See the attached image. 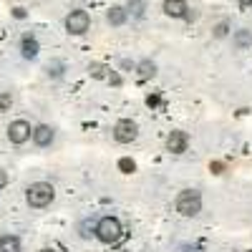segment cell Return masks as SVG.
Returning <instances> with one entry per match:
<instances>
[{
  "mask_svg": "<svg viewBox=\"0 0 252 252\" xmlns=\"http://www.w3.org/2000/svg\"><path fill=\"white\" fill-rule=\"evenodd\" d=\"M53 197H56V189H53L48 182H35V184H31V187H28V194H26L28 204L35 207V209L48 207V204L53 202Z\"/></svg>",
  "mask_w": 252,
  "mask_h": 252,
  "instance_id": "cell-1",
  "label": "cell"
},
{
  "mask_svg": "<svg viewBox=\"0 0 252 252\" xmlns=\"http://www.w3.org/2000/svg\"><path fill=\"white\" fill-rule=\"evenodd\" d=\"M121 222L116 220V217H101L98 220V224H96V237L103 242V245H114V242H119L121 240Z\"/></svg>",
  "mask_w": 252,
  "mask_h": 252,
  "instance_id": "cell-2",
  "label": "cell"
},
{
  "mask_svg": "<svg viewBox=\"0 0 252 252\" xmlns=\"http://www.w3.org/2000/svg\"><path fill=\"white\" fill-rule=\"evenodd\" d=\"M177 212L184 217H194L202 212V194L197 189H184V192L177 197Z\"/></svg>",
  "mask_w": 252,
  "mask_h": 252,
  "instance_id": "cell-3",
  "label": "cell"
},
{
  "mask_svg": "<svg viewBox=\"0 0 252 252\" xmlns=\"http://www.w3.org/2000/svg\"><path fill=\"white\" fill-rule=\"evenodd\" d=\"M139 134V126L131 121V119H121L116 126H114V139L119 144H131Z\"/></svg>",
  "mask_w": 252,
  "mask_h": 252,
  "instance_id": "cell-4",
  "label": "cell"
},
{
  "mask_svg": "<svg viewBox=\"0 0 252 252\" xmlns=\"http://www.w3.org/2000/svg\"><path fill=\"white\" fill-rule=\"evenodd\" d=\"M91 26V18L86 10H73L68 18H66V31L73 33V35H81V33H86Z\"/></svg>",
  "mask_w": 252,
  "mask_h": 252,
  "instance_id": "cell-5",
  "label": "cell"
},
{
  "mask_svg": "<svg viewBox=\"0 0 252 252\" xmlns=\"http://www.w3.org/2000/svg\"><path fill=\"white\" fill-rule=\"evenodd\" d=\"M31 134H33L31 124L23 121V119H18V121H13V124L8 126V139H10L13 144H26V141L31 139Z\"/></svg>",
  "mask_w": 252,
  "mask_h": 252,
  "instance_id": "cell-6",
  "label": "cell"
},
{
  "mask_svg": "<svg viewBox=\"0 0 252 252\" xmlns=\"http://www.w3.org/2000/svg\"><path fill=\"white\" fill-rule=\"evenodd\" d=\"M187 134L184 131H172L169 136H166V149H169L172 154H184L187 152Z\"/></svg>",
  "mask_w": 252,
  "mask_h": 252,
  "instance_id": "cell-7",
  "label": "cell"
},
{
  "mask_svg": "<svg viewBox=\"0 0 252 252\" xmlns=\"http://www.w3.org/2000/svg\"><path fill=\"white\" fill-rule=\"evenodd\" d=\"M164 13L169 18H187L189 5H187V0H164Z\"/></svg>",
  "mask_w": 252,
  "mask_h": 252,
  "instance_id": "cell-8",
  "label": "cell"
},
{
  "mask_svg": "<svg viewBox=\"0 0 252 252\" xmlns=\"http://www.w3.org/2000/svg\"><path fill=\"white\" fill-rule=\"evenodd\" d=\"M33 141L38 144V146H51L53 144V129H51V126H46V124H40V126H35V129H33Z\"/></svg>",
  "mask_w": 252,
  "mask_h": 252,
  "instance_id": "cell-9",
  "label": "cell"
},
{
  "mask_svg": "<svg viewBox=\"0 0 252 252\" xmlns=\"http://www.w3.org/2000/svg\"><path fill=\"white\" fill-rule=\"evenodd\" d=\"M20 51H23L26 58H35L38 51H40V46H38V40L28 33V35H23V40H20Z\"/></svg>",
  "mask_w": 252,
  "mask_h": 252,
  "instance_id": "cell-10",
  "label": "cell"
},
{
  "mask_svg": "<svg viewBox=\"0 0 252 252\" xmlns=\"http://www.w3.org/2000/svg\"><path fill=\"white\" fill-rule=\"evenodd\" d=\"M0 252H20V240L15 235H3L0 237Z\"/></svg>",
  "mask_w": 252,
  "mask_h": 252,
  "instance_id": "cell-11",
  "label": "cell"
},
{
  "mask_svg": "<svg viewBox=\"0 0 252 252\" xmlns=\"http://www.w3.org/2000/svg\"><path fill=\"white\" fill-rule=\"evenodd\" d=\"M126 15H129V13H126V8H121V5H114L111 10H109V23L111 26H124L126 23Z\"/></svg>",
  "mask_w": 252,
  "mask_h": 252,
  "instance_id": "cell-12",
  "label": "cell"
},
{
  "mask_svg": "<svg viewBox=\"0 0 252 252\" xmlns=\"http://www.w3.org/2000/svg\"><path fill=\"white\" fill-rule=\"evenodd\" d=\"M154 76H157V66H154V63L152 61H141L139 63V78L146 81V78H154Z\"/></svg>",
  "mask_w": 252,
  "mask_h": 252,
  "instance_id": "cell-13",
  "label": "cell"
},
{
  "mask_svg": "<svg viewBox=\"0 0 252 252\" xmlns=\"http://www.w3.org/2000/svg\"><path fill=\"white\" fill-rule=\"evenodd\" d=\"M235 43H237L240 48L250 46V43H252V33H250V31H240V33L235 35Z\"/></svg>",
  "mask_w": 252,
  "mask_h": 252,
  "instance_id": "cell-14",
  "label": "cell"
},
{
  "mask_svg": "<svg viewBox=\"0 0 252 252\" xmlns=\"http://www.w3.org/2000/svg\"><path fill=\"white\" fill-rule=\"evenodd\" d=\"M119 169H121L124 174H131V172L136 169V164H134V159H129V157H124V159H119Z\"/></svg>",
  "mask_w": 252,
  "mask_h": 252,
  "instance_id": "cell-15",
  "label": "cell"
},
{
  "mask_svg": "<svg viewBox=\"0 0 252 252\" xmlns=\"http://www.w3.org/2000/svg\"><path fill=\"white\" fill-rule=\"evenodd\" d=\"M13 103V96L10 94H0V111H8Z\"/></svg>",
  "mask_w": 252,
  "mask_h": 252,
  "instance_id": "cell-16",
  "label": "cell"
},
{
  "mask_svg": "<svg viewBox=\"0 0 252 252\" xmlns=\"http://www.w3.org/2000/svg\"><path fill=\"white\" fill-rule=\"evenodd\" d=\"M227 31H229V23H224V20H222V23H217V28H215V35L217 38H224Z\"/></svg>",
  "mask_w": 252,
  "mask_h": 252,
  "instance_id": "cell-17",
  "label": "cell"
},
{
  "mask_svg": "<svg viewBox=\"0 0 252 252\" xmlns=\"http://www.w3.org/2000/svg\"><path fill=\"white\" fill-rule=\"evenodd\" d=\"M48 73H53V76H61V63H53V66H48Z\"/></svg>",
  "mask_w": 252,
  "mask_h": 252,
  "instance_id": "cell-18",
  "label": "cell"
},
{
  "mask_svg": "<svg viewBox=\"0 0 252 252\" xmlns=\"http://www.w3.org/2000/svg\"><path fill=\"white\" fill-rule=\"evenodd\" d=\"M5 184H8V172H5V169H0V189H3Z\"/></svg>",
  "mask_w": 252,
  "mask_h": 252,
  "instance_id": "cell-19",
  "label": "cell"
},
{
  "mask_svg": "<svg viewBox=\"0 0 252 252\" xmlns=\"http://www.w3.org/2000/svg\"><path fill=\"white\" fill-rule=\"evenodd\" d=\"M89 71H91V73H94V76H98V78H101V76H103V66H91V68H89Z\"/></svg>",
  "mask_w": 252,
  "mask_h": 252,
  "instance_id": "cell-20",
  "label": "cell"
},
{
  "mask_svg": "<svg viewBox=\"0 0 252 252\" xmlns=\"http://www.w3.org/2000/svg\"><path fill=\"white\" fill-rule=\"evenodd\" d=\"M146 103H149V106H157L159 98H157V96H149V98H146Z\"/></svg>",
  "mask_w": 252,
  "mask_h": 252,
  "instance_id": "cell-21",
  "label": "cell"
},
{
  "mask_svg": "<svg viewBox=\"0 0 252 252\" xmlns=\"http://www.w3.org/2000/svg\"><path fill=\"white\" fill-rule=\"evenodd\" d=\"M15 18H26V10L23 8H15Z\"/></svg>",
  "mask_w": 252,
  "mask_h": 252,
  "instance_id": "cell-22",
  "label": "cell"
},
{
  "mask_svg": "<svg viewBox=\"0 0 252 252\" xmlns=\"http://www.w3.org/2000/svg\"><path fill=\"white\" fill-rule=\"evenodd\" d=\"M240 5L242 8H252V0H240Z\"/></svg>",
  "mask_w": 252,
  "mask_h": 252,
  "instance_id": "cell-23",
  "label": "cell"
},
{
  "mask_svg": "<svg viewBox=\"0 0 252 252\" xmlns=\"http://www.w3.org/2000/svg\"><path fill=\"white\" fill-rule=\"evenodd\" d=\"M40 252H53V250H40Z\"/></svg>",
  "mask_w": 252,
  "mask_h": 252,
  "instance_id": "cell-24",
  "label": "cell"
},
{
  "mask_svg": "<svg viewBox=\"0 0 252 252\" xmlns=\"http://www.w3.org/2000/svg\"><path fill=\"white\" fill-rule=\"evenodd\" d=\"M250 252H252V250H250Z\"/></svg>",
  "mask_w": 252,
  "mask_h": 252,
  "instance_id": "cell-25",
  "label": "cell"
}]
</instances>
